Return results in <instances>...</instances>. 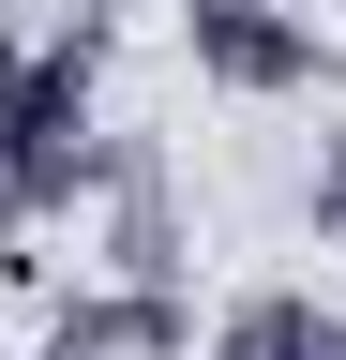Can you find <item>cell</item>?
Here are the masks:
<instances>
[{
  "instance_id": "6da1fadb",
  "label": "cell",
  "mask_w": 346,
  "mask_h": 360,
  "mask_svg": "<svg viewBox=\"0 0 346 360\" xmlns=\"http://www.w3.org/2000/svg\"><path fill=\"white\" fill-rule=\"evenodd\" d=\"M181 60H196V90H226V105H301V90H331L346 45L301 15V0H181Z\"/></svg>"
},
{
  "instance_id": "7a4b0ae2",
  "label": "cell",
  "mask_w": 346,
  "mask_h": 360,
  "mask_svg": "<svg viewBox=\"0 0 346 360\" xmlns=\"http://www.w3.org/2000/svg\"><path fill=\"white\" fill-rule=\"evenodd\" d=\"M211 345H226V360H346V300H316V285H241L226 315H211Z\"/></svg>"
},
{
  "instance_id": "3957f363",
  "label": "cell",
  "mask_w": 346,
  "mask_h": 360,
  "mask_svg": "<svg viewBox=\"0 0 346 360\" xmlns=\"http://www.w3.org/2000/svg\"><path fill=\"white\" fill-rule=\"evenodd\" d=\"M301 225H316V240H346V120L316 135V165H301Z\"/></svg>"
}]
</instances>
